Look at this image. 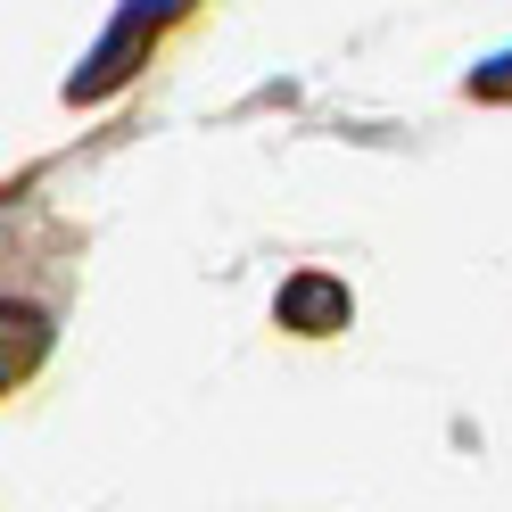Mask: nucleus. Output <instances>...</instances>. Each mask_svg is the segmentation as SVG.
<instances>
[{"label": "nucleus", "instance_id": "1", "mask_svg": "<svg viewBox=\"0 0 512 512\" xmlns=\"http://www.w3.org/2000/svg\"><path fill=\"white\" fill-rule=\"evenodd\" d=\"M347 314H356V298H347V281H331V273H298L290 290H281V331L331 339V331H347Z\"/></svg>", "mask_w": 512, "mask_h": 512}, {"label": "nucleus", "instance_id": "2", "mask_svg": "<svg viewBox=\"0 0 512 512\" xmlns=\"http://www.w3.org/2000/svg\"><path fill=\"white\" fill-rule=\"evenodd\" d=\"M0 331H9V347H0V372H9V389H17V380L42 364V331H50V323H42L34 306H17V298H9V314H0Z\"/></svg>", "mask_w": 512, "mask_h": 512}]
</instances>
